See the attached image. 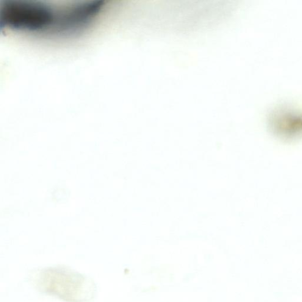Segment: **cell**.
Segmentation results:
<instances>
[{
	"instance_id": "1",
	"label": "cell",
	"mask_w": 302,
	"mask_h": 302,
	"mask_svg": "<svg viewBox=\"0 0 302 302\" xmlns=\"http://www.w3.org/2000/svg\"><path fill=\"white\" fill-rule=\"evenodd\" d=\"M56 14L49 5L30 1H6L0 11L1 28L37 32L52 29Z\"/></svg>"
},
{
	"instance_id": "2",
	"label": "cell",
	"mask_w": 302,
	"mask_h": 302,
	"mask_svg": "<svg viewBox=\"0 0 302 302\" xmlns=\"http://www.w3.org/2000/svg\"><path fill=\"white\" fill-rule=\"evenodd\" d=\"M103 1H91L77 4L57 14L52 29L60 34H72L79 32L90 23L101 10Z\"/></svg>"
}]
</instances>
